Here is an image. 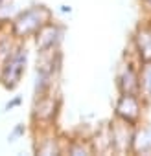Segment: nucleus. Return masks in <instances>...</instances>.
Instances as JSON below:
<instances>
[{
  "label": "nucleus",
  "instance_id": "nucleus-17",
  "mask_svg": "<svg viewBox=\"0 0 151 156\" xmlns=\"http://www.w3.org/2000/svg\"><path fill=\"white\" fill-rule=\"evenodd\" d=\"M142 9H144V15L145 17H151V0H138Z\"/></svg>",
  "mask_w": 151,
  "mask_h": 156
},
{
  "label": "nucleus",
  "instance_id": "nucleus-10",
  "mask_svg": "<svg viewBox=\"0 0 151 156\" xmlns=\"http://www.w3.org/2000/svg\"><path fill=\"white\" fill-rule=\"evenodd\" d=\"M129 48L140 62H151V17H145L144 22L134 28Z\"/></svg>",
  "mask_w": 151,
  "mask_h": 156
},
{
  "label": "nucleus",
  "instance_id": "nucleus-4",
  "mask_svg": "<svg viewBox=\"0 0 151 156\" xmlns=\"http://www.w3.org/2000/svg\"><path fill=\"white\" fill-rule=\"evenodd\" d=\"M30 61V51L26 48V42H19L15 50L9 53V57L0 64V87L6 90H15L26 75Z\"/></svg>",
  "mask_w": 151,
  "mask_h": 156
},
{
  "label": "nucleus",
  "instance_id": "nucleus-8",
  "mask_svg": "<svg viewBox=\"0 0 151 156\" xmlns=\"http://www.w3.org/2000/svg\"><path fill=\"white\" fill-rule=\"evenodd\" d=\"M66 28L63 22H55L53 19L50 22H46L31 39L35 51H50V50H59L61 42L64 39Z\"/></svg>",
  "mask_w": 151,
  "mask_h": 156
},
{
  "label": "nucleus",
  "instance_id": "nucleus-1",
  "mask_svg": "<svg viewBox=\"0 0 151 156\" xmlns=\"http://www.w3.org/2000/svg\"><path fill=\"white\" fill-rule=\"evenodd\" d=\"M52 19L53 13L50 8H46L44 4H31L17 11V15L11 17L8 26L17 42H30L35 37V33Z\"/></svg>",
  "mask_w": 151,
  "mask_h": 156
},
{
  "label": "nucleus",
  "instance_id": "nucleus-14",
  "mask_svg": "<svg viewBox=\"0 0 151 156\" xmlns=\"http://www.w3.org/2000/svg\"><path fill=\"white\" fill-rule=\"evenodd\" d=\"M140 98L151 105V62H140Z\"/></svg>",
  "mask_w": 151,
  "mask_h": 156
},
{
  "label": "nucleus",
  "instance_id": "nucleus-9",
  "mask_svg": "<svg viewBox=\"0 0 151 156\" xmlns=\"http://www.w3.org/2000/svg\"><path fill=\"white\" fill-rule=\"evenodd\" d=\"M134 129L129 123H123L116 118L109 121L111 130V141H112V154L116 156H127L133 154V141H134Z\"/></svg>",
  "mask_w": 151,
  "mask_h": 156
},
{
  "label": "nucleus",
  "instance_id": "nucleus-2",
  "mask_svg": "<svg viewBox=\"0 0 151 156\" xmlns=\"http://www.w3.org/2000/svg\"><path fill=\"white\" fill-rule=\"evenodd\" d=\"M63 70V53L59 50L37 51L35 77H33V96H42L57 90V81Z\"/></svg>",
  "mask_w": 151,
  "mask_h": 156
},
{
  "label": "nucleus",
  "instance_id": "nucleus-13",
  "mask_svg": "<svg viewBox=\"0 0 151 156\" xmlns=\"http://www.w3.org/2000/svg\"><path fill=\"white\" fill-rule=\"evenodd\" d=\"M133 154H136V156H149L151 154V125L145 121L134 129Z\"/></svg>",
  "mask_w": 151,
  "mask_h": 156
},
{
  "label": "nucleus",
  "instance_id": "nucleus-12",
  "mask_svg": "<svg viewBox=\"0 0 151 156\" xmlns=\"http://www.w3.org/2000/svg\"><path fill=\"white\" fill-rule=\"evenodd\" d=\"M90 145L94 154H112V141H111V130L109 123H103L90 134Z\"/></svg>",
  "mask_w": 151,
  "mask_h": 156
},
{
  "label": "nucleus",
  "instance_id": "nucleus-16",
  "mask_svg": "<svg viewBox=\"0 0 151 156\" xmlns=\"http://www.w3.org/2000/svg\"><path fill=\"white\" fill-rule=\"evenodd\" d=\"M22 101H24V98L22 96H13L4 107H2V112H11V110H15V108H19L20 105H22Z\"/></svg>",
  "mask_w": 151,
  "mask_h": 156
},
{
  "label": "nucleus",
  "instance_id": "nucleus-3",
  "mask_svg": "<svg viewBox=\"0 0 151 156\" xmlns=\"http://www.w3.org/2000/svg\"><path fill=\"white\" fill-rule=\"evenodd\" d=\"M63 110V98L57 90L42 96H33V105L30 110L31 129H50L55 127Z\"/></svg>",
  "mask_w": 151,
  "mask_h": 156
},
{
  "label": "nucleus",
  "instance_id": "nucleus-18",
  "mask_svg": "<svg viewBox=\"0 0 151 156\" xmlns=\"http://www.w3.org/2000/svg\"><path fill=\"white\" fill-rule=\"evenodd\" d=\"M72 6L70 4H61L59 6V13H63V15H72Z\"/></svg>",
  "mask_w": 151,
  "mask_h": 156
},
{
  "label": "nucleus",
  "instance_id": "nucleus-7",
  "mask_svg": "<svg viewBox=\"0 0 151 156\" xmlns=\"http://www.w3.org/2000/svg\"><path fill=\"white\" fill-rule=\"evenodd\" d=\"M33 154L41 156H61L64 154V136L55 130V127L50 129H33Z\"/></svg>",
  "mask_w": 151,
  "mask_h": 156
},
{
  "label": "nucleus",
  "instance_id": "nucleus-11",
  "mask_svg": "<svg viewBox=\"0 0 151 156\" xmlns=\"http://www.w3.org/2000/svg\"><path fill=\"white\" fill-rule=\"evenodd\" d=\"M64 154L70 156H90L94 154L90 140L83 134H72V136H64Z\"/></svg>",
  "mask_w": 151,
  "mask_h": 156
},
{
  "label": "nucleus",
  "instance_id": "nucleus-6",
  "mask_svg": "<svg viewBox=\"0 0 151 156\" xmlns=\"http://www.w3.org/2000/svg\"><path fill=\"white\" fill-rule=\"evenodd\" d=\"M140 61L131 51L123 53V61L118 64L114 73V87L118 94H140Z\"/></svg>",
  "mask_w": 151,
  "mask_h": 156
},
{
  "label": "nucleus",
  "instance_id": "nucleus-15",
  "mask_svg": "<svg viewBox=\"0 0 151 156\" xmlns=\"http://www.w3.org/2000/svg\"><path fill=\"white\" fill-rule=\"evenodd\" d=\"M26 132H28V125H24V123H17V125L11 129V132L8 134V141H9V143H15L17 140L24 138Z\"/></svg>",
  "mask_w": 151,
  "mask_h": 156
},
{
  "label": "nucleus",
  "instance_id": "nucleus-5",
  "mask_svg": "<svg viewBox=\"0 0 151 156\" xmlns=\"http://www.w3.org/2000/svg\"><path fill=\"white\" fill-rule=\"evenodd\" d=\"M147 107L149 105L140 98V94H118L112 105V118L133 127H138L144 123Z\"/></svg>",
  "mask_w": 151,
  "mask_h": 156
}]
</instances>
